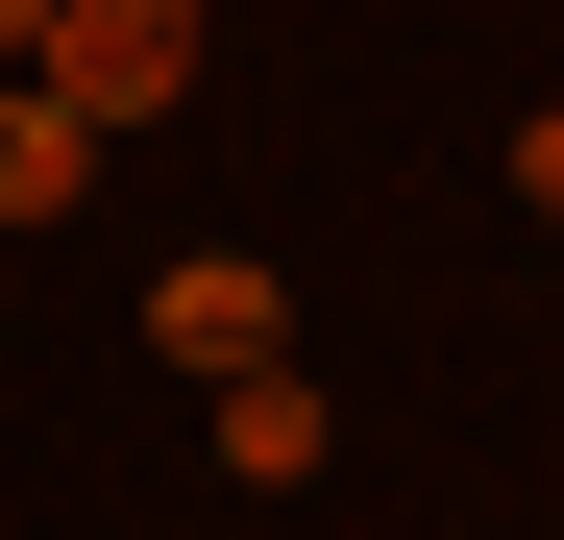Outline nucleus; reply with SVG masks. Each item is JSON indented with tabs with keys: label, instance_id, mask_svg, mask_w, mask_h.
Returning <instances> with one entry per match:
<instances>
[{
	"label": "nucleus",
	"instance_id": "obj_2",
	"mask_svg": "<svg viewBox=\"0 0 564 540\" xmlns=\"http://www.w3.org/2000/svg\"><path fill=\"white\" fill-rule=\"evenodd\" d=\"M148 344H172V369H197V393H221V369H270V344H295V295H270L246 246H197V270H172V295H148Z\"/></svg>",
	"mask_w": 564,
	"mask_h": 540
},
{
	"label": "nucleus",
	"instance_id": "obj_4",
	"mask_svg": "<svg viewBox=\"0 0 564 540\" xmlns=\"http://www.w3.org/2000/svg\"><path fill=\"white\" fill-rule=\"evenodd\" d=\"M319 442H344V418L295 393V344H270V369H221V467H246V492H295V467H319Z\"/></svg>",
	"mask_w": 564,
	"mask_h": 540
},
{
	"label": "nucleus",
	"instance_id": "obj_1",
	"mask_svg": "<svg viewBox=\"0 0 564 540\" xmlns=\"http://www.w3.org/2000/svg\"><path fill=\"white\" fill-rule=\"evenodd\" d=\"M25 74L123 148V123H172V99H197V0H50V25H25Z\"/></svg>",
	"mask_w": 564,
	"mask_h": 540
},
{
	"label": "nucleus",
	"instance_id": "obj_3",
	"mask_svg": "<svg viewBox=\"0 0 564 540\" xmlns=\"http://www.w3.org/2000/svg\"><path fill=\"white\" fill-rule=\"evenodd\" d=\"M74 172H99V123H74L50 74H0V222H74Z\"/></svg>",
	"mask_w": 564,
	"mask_h": 540
},
{
	"label": "nucleus",
	"instance_id": "obj_5",
	"mask_svg": "<svg viewBox=\"0 0 564 540\" xmlns=\"http://www.w3.org/2000/svg\"><path fill=\"white\" fill-rule=\"evenodd\" d=\"M516 197H540V222H564V99H540V123H516Z\"/></svg>",
	"mask_w": 564,
	"mask_h": 540
}]
</instances>
